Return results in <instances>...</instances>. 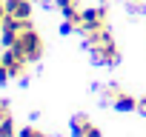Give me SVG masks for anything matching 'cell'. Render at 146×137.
I'll return each instance as SVG.
<instances>
[{
    "instance_id": "obj_2",
    "label": "cell",
    "mask_w": 146,
    "mask_h": 137,
    "mask_svg": "<svg viewBox=\"0 0 146 137\" xmlns=\"http://www.w3.org/2000/svg\"><path fill=\"white\" fill-rule=\"evenodd\" d=\"M0 63H3V66L9 68V74H12V77H17V74H23L26 54H23V49H17V46H9L3 54H0Z\"/></svg>"
},
{
    "instance_id": "obj_1",
    "label": "cell",
    "mask_w": 146,
    "mask_h": 137,
    "mask_svg": "<svg viewBox=\"0 0 146 137\" xmlns=\"http://www.w3.org/2000/svg\"><path fill=\"white\" fill-rule=\"evenodd\" d=\"M17 49H23V54H26V60H37L40 57V51H43V43H40V34L29 26V29H23L20 34H17V43H15Z\"/></svg>"
},
{
    "instance_id": "obj_9",
    "label": "cell",
    "mask_w": 146,
    "mask_h": 137,
    "mask_svg": "<svg viewBox=\"0 0 146 137\" xmlns=\"http://www.w3.org/2000/svg\"><path fill=\"white\" fill-rule=\"evenodd\" d=\"M17 137H46V134H40L35 126H26V128H20V131H17Z\"/></svg>"
},
{
    "instance_id": "obj_11",
    "label": "cell",
    "mask_w": 146,
    "mask_h": 137,
    "mask_svg": "<svg viewBox=\"0 0 146 137\" xmlns=\"http://www.w3.org/2000/svg\"><path fill=\"white\" fill-rule=\"evenodd\" d=\"M86 137H100V131H98L95 126H89V128H86Z\"/></svg>"
},
{
    "instance_id": "obj_7",
    "label": "cell",
    "mask_w": 146,
    "mask_h": 137,
    "mask_svg": "<svg viewBox=\"0 0 146 137\" xmlns=\"http://www.w3.org/2000/svg\"><path fill=\"white\" fill-rule=\"evenodd\" d=\"M0 137H15V126H12V117L0 120Z\"/></svg>"
},
{
    "instance_id": "obj_4",
    "label": "cell",
    "mask_w": 146,
    "mask_h": 137,
    "mask_svg": "<svg viewBox=\"0 0 146 137\" xmlns=\"http://www.w3.org/2000/svg\"><path fill=\"white\" fill-rule=\"evenodd\" d=\"M109 97H112L115 109H120V111H135V109L140 106V100H135L132 94H123V92H117V89H112V92H109Z\"/></svg>"
},
{
    "instance_id": "obj_12",
    "label": "cell",
    "mask_w": 146,
    "mask_h": 137,
    "mask_svg": "<svg viewBox=\"0 0 146 137\" xmlns=\"http://www.w3.org/2000/svg\"><path fill=\"white\" fill-rule=\"evenodd\" d=\"M140 106H143V109H146V97H143V100H140Z\"/></svg>"
},
{
    "instance_id": "obj_3",
    "label": "cell",
    "mask_w": 146,
    "mask_h": 137,
    "mask_svg": "<svg viewBox=\"0 0 146 137\" xmlns=\"http://www.w3.org/2000/svg\"><path fill=\"white\" fill-rule=\"evenodd\" d=\"M103 17H106L103 9H86V12H80V32L83 34H95L103 26Z\"/></svg>"
},
{
    "instance_id": "obj_6",
    "label": "cell",
    "mask_w": 146,
    "mask_h": 137,
    "mask_svg": "<svg viewBox=\"0 0 146 137\" xmlns=\"http://www.w3.org/2000/svg\"><path fill=\"white\" fill-rule=\"evenodd\" d=\"M92 123L86 120V117H75V120H72V134H75V137H86V128H89Z\"/></svg>"
},
{
    "instance_id": "obj_5",
    "label": "cell",
    "mask_w": 146,
    "mask_h": 137,
    "mask_svg": "<svg viewBox=\"0 0 146 137\" xmlns=\"http://www.w3.org/2000/svg\"><path fill=\"white\" fill-rule=\"evenodd\" d=\"M3 3H6V14H15L20 20H29V14H32L29 0H3Z\"/></svg>"
},
{
    "instance_id": "obj_10",
    "label": "cell",
    "mask_w": 146,
    "mask_h": 137,
    "mask_svg": "<svg viewBox=\"0 0 146 137\" xmlns=\"http://www.w3.org/2000/svg\"><path fill=\"white\" fill-rule=\"evenodd\" d=\"M6 117H9V109H6V103H3V100H0V120H6Z\"/></svg>"
},
{
    "instance_id": "obj_8",
    "label": "cell",
    "mask_w": 146,
    "mask_h": 137,
    "mask_svg": "<svg viewBox=\"0 0 146 137\" xmlns=\"http://www.w3.org/2000/svg\"><path fill=\"white\" fill-rule=\"evenodd\" d=\"M0 40H3V46L9 49V46L17 43V34H15V32H0Z\"/></svg>"
}]
</instances>
